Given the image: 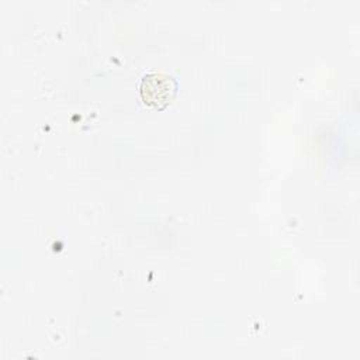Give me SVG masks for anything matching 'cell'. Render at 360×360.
<instances>
[{
    "instance_id": "6da1fadb",
    "label": "cell",
    "mask_w": 360,
    "mask_h": 360,
    "mask_svg": "<svg viewBox=\"0 0 360 360\" xmlns=\"http://www.w3.org/2000/svg\"><path fill=\"white\" fill-rule=\"evenodd\" d=\"M177 80L162 72L145 73L139 82V94L142 101L152 108L165 110L177 96Z\"/></svg>"
}]
</instances>
